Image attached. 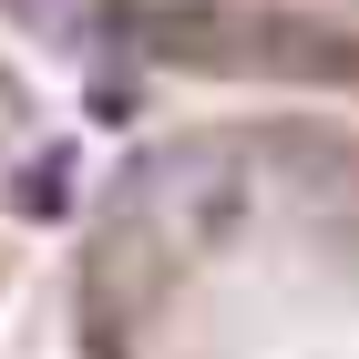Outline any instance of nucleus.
<instances>
[{"label":"nucleus","mask_w":359,"mask_h":359,"mask_svg":"<svg viewBox=\"0 0 359 359\" xmlns=\"http://www.w3.org/2000/svg\"><path fill=\"white\" fill-rule=\"evenodd\" d=\"M93 359L359 349V103L236 93L113 144L52 277Z\"/></svg>","instance_id":"1"},{"label":"nucleus","mask_w":359,"mask_h":359,"mask_svg":"<svg viewBox=\"0 0 359 359\" xmlns=\"http://www.w3.org/2000/svg\"><path fill=\"white\" fill-rule=\"evenodd\" d=\"M41 216V93L0 52V277L21 267V236Z\"/></svg>","instance_id":"3"},{"label":"nucleus","mask_w":359,"mask_h":359,"mask_svg":"<svg viewBox=\"0 0 359 359\" xmlns=\"http://www.w3.org/2000/svg\"><path fill=\"white\" fill-rule=\"evenodd\" d=\"M0 21L134 83L359 103V0H0Z\"/></svg>","instance_id":"2"}]
</instances>
